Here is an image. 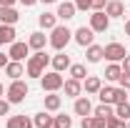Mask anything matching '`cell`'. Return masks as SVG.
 Here are the masks:
<instances>
[{
  "label": "cell",
  "instance_id": "15",
  "mask_svg": "<svg viewBox=\"0 0 130 128\" xmlns=\"http://www.w3.org/2000/svg\"><path fill=\"white\" fill-rule=\"evenodd\" d=\"M15 25H5V23H0V45H10V43H15Z\"/></svg>",
  "mask_w": 130,
  "mask_h": 128
},
{
  "label": "cell",
  "instance_id": "41",
  "mask_svg": "<svg viewBox=\"0 0 130 128\" xmlns=\"http://www.w3.org/2000/svg\"><path fill=\"white\" fill-rule=\"evenodd\" d=\"M15 3H18V0H0V5H8V8H13Z\"/></svg>",
  "mask_w": 130,
  "mask_h": 128
},
{
  "label": "cell",
  "instance_id": "43",
  "mask_svg": "<svg viewBox=\"0 0 130 128\" xmlns=\"http://www.w3.org/2000/svg\"><path fill=\"white\" fill-rule=\"evenodd\" d=\"M40 3H45V5H50V3H60V0H40Z\"/></svg>",
  "mask_w": 130,
  "mask_h": 128
},
{
  "label": "cell",
  "instance_id": "39",
  "mask_svg": "<svg viewBox=\"0 0 130 128\" xmlns=\"http://www.w3.org/2000/svg\"><path fill=\"white\" fill-rule=\"evenodd\" d=\"M18 3H23L25 8H30V5H35V3H40V0H18Z\"/></svg>",
  "mask_w": 130,
  "mask_h": 128
},
{
  "label": "cell",
  "instance_id": "26",
  "mask_svg": "<svg viewBox=\"0 0 130 128\" xmlns=\"http://www.w3.org/2000/svg\"><path fill=\"white\" fill-rule=\"evenodd\" d=\"M115 113V106H110V103H100L98 108H93V116H100V118H110Z\"/></svg>",
  "mask_w": 130,
  "mask_h": 128
},
{
  "label": "cell",
  "instance_id": "37",
  "mask_svg": "<svg viewBox=\"0 0 130 128\" xmlns=\"http://www.w3.org/2000/svg\"><path fill=\"white\" fill-rule=\"evenodd\" d=\"M120 65H123V73H130V55H125L120 60Z\"/></svg>",
  "mask_w": 130,
  "mask_h": 128
},
{
  "label": "cell",
  "instance_id": "35",
  "mask_svg": "<svg viewBox=\"0 0 130 128\" xmlns=\"http://www.w3.org/2000/svg\"><path fill=\"white\" fill-rule=\"evenodd\" d=\"M8 113H10V100L0 98V116H8Z\"/></svg>",
  "mask_w": 130,
  "mask_h": 128
},
{
  "label": "cell",
  "instance_id": "20",
  "mask_svg": "<svg viewBox=\"0 0 130 128\" xmlns=\"http://www.w3.org/2000/svg\"><path fill=\"white\" fill-rule=\"evenodd\" d=\"M60 106H63V96H58V93H48L45 96V111L48 113H58Z\"/></svg>",
  "mask_w": 130,
  "mask_h": 128
},
{
  "label": "cell",
  "instance_id": "1",
  "mask_svg": "<svg viewBox=\"0 0 130 128\" xmlns=\"http://www.w3.org/2000/svg\"><path fill=\"white\" fill-rule=\"evenodd\" d=\"M50 63V55L45 50H35L30 58H28V63H25V75L28 78H43V73H45V68Z\"/></svg>",
  "mask_w": 130,
  "mask_h": 128
},
{
  "label": "cell",
  "instance_id": "8",
  "mask_svg": "<svg viewBox=\"0 0 130 128\" xmlns=\"http://www.w3.org/2000/svg\"><path fill=\"white\" fill-rule=\"evenodd\" d=\"M93 38H95V30L88 25H83V28H78V30H73V40L78 43V45H83V48H88V45H93Z\"/></svg>",
  "mask_w": 130,
  "mask_h": 128
},
{
  "label": "cell",
  "instance_id": "29",
  "mask_svg": "<svg viewBox=\"0 0 130 128\" xmlns=\"http://www.w3.org/2000/svg\"><path fill=\"white\" fill-rule=\"evenodd\" d=\"M105 128H125V121L123 118H118V116H110V118H105Z\"/></svg>",
  "mask_w": 130,
  "mask_h": 128
},
{
  "label": "cell",
  "instance_id": "2",
  "mask_svg": "<svg viewBox=\"0 0 130 128\" xmlns=\"http://www.w3.org/2000/svg\"><path fill=\"white\" fill-rule=\"evenodd\" d=\"M73 40V30L68 28V25H55L53 30H50V38H48V43H50V48H55V50H65V45Z\"/></svg>",
  "mask_w": 130,
  "mask_h": 128
},
{
  "label": "cell",
  "instance_id": "3",
  "mask_svg": "<svg viewBox=\"0 0 130 128\" xmlns=\"http://www.w3.org/2000/svg\"><path fill=\"white\" fill-rule=\"evenodd\" d=\"M28 93H30L28 83H25L23 78H18V80H10V85H8V91H5V98L10 100V106H18V103L25 100Z\"/></svg>",
  "mask_w": 130,
  "mask_h": 128
},
{
  "label": "cell",
  "instance_id": "36",
  "mask_svg": "<svg viewBox=\"0 0 130 128\" xmlns=\"http://www.w3.org/2000/svg\"><path fill=\"white\" fill-rule=\"evenodd\" d=\"M108 0H93V10H105Z\"/></svg>",
  "mask_w": 130,
  "mask_h": 128
},
{
  "label": "cell",
  "instance_id": "30",
  "mask_svg": "<svg viewBox=\"0 0 130 128\" xmlns=\"http://www.w3.org/2000/svg\"><path fill=\"white\" fill-rule=\"evenodd\" d=\"M55 121H58V126H60V128H73V118H70V116H65V113H58V116H55Z\"/></svg>",
  "mask_w": 130,
  "mask_h": 128
},
{
  "label": "cell",
  "instance_id": "38",
  "mask_svg": "<svg viewBox=\"0 0 130 128\" xmlns=\"http://www.w3.org/2000/svg\"><path fill=\"white\" fill-rule=\"evenodd\" d=\"M8 60H10V58H8L5 53H0V68H5V65H8Z\"/></svg>",
  "mask_w": 130,
  "mask_h": 128
},
{
  "label": "cell",
  "instance_id": "9",
  "mask_svg": "<svg viewBox=\"0 0 130 128\" xmlns=\"http://www.w3.org/2000/svg\"><path fill=\"white\" fill-rule=\"evenodd\" d=\"M73 113H75V116H90V113H93V103H90V98L88 96H78L75 98V103H73Z\"/></svg>",
  "mask_w": 130,
  "mask_h": 128
},
{
  "label": "cell",
  "instance_id": "23",
  "mask_svg": "<svg viewBox=\"0 0 130 128\" xmlns=\"http://www.w3.org/2000/svg\"><path fill=\"white\" fill-rule=\"evenodd\" d=\"M98 96H100V103H110V106H115V88H113V85H103V88L98 91Z\"/></svg>",
  "mask_w": 130,
  "mask_h": 128
},
{
  "label": "cell",
  "instance_id": "25",
  "mask_svg": "<svg viewBox=\"0 0 130 128\" xmlns=\"http://www.w3.org/2000/svg\"><path fill=\"white\" fill-rule=\"evenodd\" d=\"M123 75V65L120 63H110L108 68H105V80H110V83H115V80Z\"/></svg>",
  "mask_w": 130,
  "mask_h": 128
},
{
  "label": "cell",
  "instance_id": "11",
  "mask_svg": "<svg viewBox=\"0 0 130 128\" xmlns=\"http://www.w3.org/2000/svg\"><path fill=\"white\" fill-rule=\"evenodd\" d=\"M63 91H65V96H68V98H78V96H83V80L68 78V80L63 83Z\"/></svg>",
  "mask_w": 130,
  "mask_h": 128
},
{
  "label": "cell",
  "instance_id": "17",
  "mask_svg": "<svg viewBox=\"0 0 130 128\" xmlns=\"http://www.w3.org/2000/svg\"><path fill=\"white\" fill-rule=\"evenodd\" d=\"M105 13H108V18H123L125 15V5H123L120 0H108Z\"/></svg>",
  "mask_w": 130,
  "mask_h": 128
},
{
  "label": "cell",
  "instance_id": "31",
  "mask_svg": "<svg viewBox=\"0 0 130 128\" xmlns=\"http://www.w3.org/2000/svg\"><path fill=\"white\" fill-rule=\"evenodd\" d=\"M125 100H130V96H128V91H125V88H120V85H118V88H115V106H118V103H125Z\"/></svg>",
  "mask_w": 130,
  "mask_h": 128
},
{
  "label": "cell",
  "instance_id": "7",
  "mask_svg": "<svg viewBox=\"0 0 130 128\" xmlns=\"http://www.w3.org/2000/svg\"><path fill=\"white\" fill-rule=\"evenodd\" d=\"M30 55V45L28 43H20V40H15V43H10V48H8V58L10 60H25Z\"/></svg>",
  "mask_w": 130,
  "mask_h": 128
},
{
  "label": "cell",
  "instance_id": "33",
  "mask_svg": "<svg viewBox=\"0 0 130 128\" xmlns=\"http://www.w3.org/2000/svg\"><path fill=\"white\" fill-rule=\"evenodd\" d=\"M73 3H75V8L83 10V13L85 10H93V0H73Z\"/></svg>",
  "mask_w": 130,
  "mask_h": 128
},
{
  "label": "cell",
  "instance_id": "24",
  "mask_svg": "<svg viewBox=\"0 0 130 128\" xmlns=\"http://www.w3.org/2000/svg\"><path fill=\"white\" fill-rule=\"evenodd\" d=\"M68 70H70V78H75V80H85L88 75H90V73H88V68H85L83 63H73Z\"/></svg>",
  "mask_w": 130,
  "mask_h": 128
},
{
  "label": "cell",
  "instance_id": "5",
  "mask_svg": "<svg viewBox=\"0 0 130 128\" xmlns=\"http://www.w3.org/2000/svg\"><path fill=\"white\" fill-rule=\"evenodd\" d=\"M103 50H105V60H108V63H120V60L128 55V50H125L123 43H108Z\"/></svg>",
  "mask_w": 130,
  "mask_h": 128
},
{
  "label": "cell",
  "instance_id": "14",
  "mask_svg": "<svg viewBox=\"0 0 130 128\" xmlns=\"http://www.w3.org/2000/svg\"><path fill=\"white\" fill-rule=\"evenodd\" d=\"M20 15H18L15 8H8V5H0V23H5V25H15Z\"/></svg>",
  "mask_w": 130,
  "mask_h": 128
},
{
  "label": "cell",
  "instance_id": "34",
  "mask_svg": "<svg viewBox=\"0 0 130 128\" xmlns=\"http://www.w3.org/2000/svg\"><path fill=\"white\" fill-rule=\"evenodd\" d=\"M118 85L125 88V91H130V73H123V75L118 78Z\"/></svg>",
  "mask_w": 130,
  "mask_h": 128
},
{
  "label": "cell",
  "instance_id": "44",
  "mask_svg": "<svg viewBox=\"0 0 130 128\" xmlns=\"http://www.w3.org/2000/svg\"><path fill=\"white\" fill-rule=\"evenodd\" d=\"M3 93H5V85H3V83H0V98H3Z\"/></svg>",
  "mask_w": 130,
  "mask_h": 128
},
{
  "label": "cell",
  "instance_id": "12",
  "mask_svg": "<svg viewBox=\"0 0 130 128\" xmlns=\"http://www.w3.org/2000/svg\"><path fill=\"white\" fill-rule=\"evenodd\" d=\"M5 75L10 80H18L25 75V65L20 63V60H8V65H5Z\"/></svg>",
  "mask_w": 130,
  "mask_h": 128
},
{
  "label": "cell",
  "instance_id": "32",
  "mask_svg": "<svg viewBox=\"0 0 130 128\" xmlns=\"http://www.w3.org/2000/svg\"><path fill=\"white\" fill-rule=\"evenodd\" d=\"M88 128H105V118H100V116H93V113H90V123H88Z\"/></svg>",
  "mask_w": 130,
  "mask_h": 128
},
{
  "label": "cell",
  "instance_id": "4",
  "mask_svg": "<svg viewBox=\"0 0 130 128\" xmlns=\"http://www.w3.org/2000/svg\"><path fill=\"white\" fill-rule=\"evenodd\" d=\"M65 78L58 73V70H50V73H43V78H40V88L45 91V93H58L60 88H63Z\"/></svg>",
  "mask_w": 130,
  "mask_h": 128
},
{
  "label": "cell",
  "instance_id": "45",
  "mask_svg": "<svg viewBox=\"0 0 130 128\" xmlns=\"http://www.w3.org/2000/svg\"><path fill=\"white\" fill-rule=\"evenodd\" d=\"M125 128H130V121H125Z\"/></svg>",
  "mask_w": 130,
  "mask_h": 128
},
{
  "label": "cell",
  "instance_id": "27",
  "mask_svg": "<svg viewBox=\"0 0 130 128\" xmlns=\"http://www.w3.org/2000/svg\"><path fill=\"white\" fill-rule=\"evenodd\" d=\"M50 118H53V116H48V111L35 113V116H32V126H35V128H45L50 123Z\"/></svg>",
  "mask_w": 130,
  "mask_h": 128
},
{
  "label": "cell",
  "instance_id": "10",
  "mask_svg": "<svg viewBox=\"0 0 130 128\" xmlns=\"http://www.w3.org/2000/svg\"><path fill=\"white\" fill-rule=\"evenodd\" d=\"M28 45H30V50H45V45H48V35H45L43 30L30 33V38H28Z\"/></svg>",
  "mask_w": 130,
  "mask_h": 128
},
{
  "label": "cell",
  "instance_id": "28",
  "mask_svg": "<svg viewBox=\"0 0 130 128\" xmlns=\"http://www.w3.org/2000/svg\"><path fill=\"white\" fill-rule=\"evenodd\" d=\"M115 116H118V118H123V121H130V100L118 103V106H115Z\"/></svg>",
  "mask_w": 130,
  "mask_h": 128
},
{
  "label": "cell",
  "instance_id": "40",
  "mask_svg": "<svg viewBox=\"0 0 130 128\" xmlns=\"http://www.w3.org/2000/svg\"><path fill=\"white\" fill-rule=\"evenodd\" d=\"M45 128H60V126H58V121H55V116L50 118V123H48V126H45Z\"/></svg>",
  "mask_w": 130,
  "mask_h": 128
},
{
  "label": "cell",
  "instance_id": "16",
  "mask_svg": "<svg viewBox=\"0 0 130 128\" xmlns=\"http://www.w3.org/2000/svg\"><path fill=\"white\" fill-rule=\"evenodd\" d=\"M105 58V50H103V45H88V50H85V60L88 63H100Z\"/></svg>",
  "mask_w": 130,
  "mask_h": 128
},
{
  "label": "cell",
  "instance_id": "13",
  "mask_svg": "<svg viewBox=\"0 0 130 128\" xmlns=\"http://www.w3.org/2000/svg\"><path fill=\"white\" fill-rule=\"evenodd\" d=\"M50 63H53V70H58V73H63V70H68L70 68V55H65L63 50H58V55H53L50 58Z\"/></svg>",
  "mask_w": 130,
  "mask_h": 128
},
{
  "label": "cell",
  "instance_id": "22",
  "mask_svg": "<svg viewBox=\"0 0 130 128\" xmlns=\"http://www.w3.org/2000/svg\"><path fill=\"white\" fill-rule=\"evenodd\" d=\"M38 23H40L43 30H53L58 25V15L55 13H43V15H38Z\"/></svg>",
  "mask_w": 130,
  "mask_h": 128
},
{
  "label": "cell",
  "instance_id": "19",
  "mask_svg": "<svg viewBox=\"0 0 130 128\" xmlns=\"http://www.w3.org/2000/svg\"><path fill=\"white\" fill-rule=\"evenodd\" d=\"M75 10H78V8H75V3H60L55 15L60 18V20H65V23H68L70 18H75Z\"/></svg>",
  "mask_w": 130,
  "mask_h": 128
},
{
  "label": "cell",
  "instance_id": "21",
  "mask_svg": "<svg viewBox=\"0 0 130 128\" xmlns=\"http://www.w3.org/2000/svg\"><path fill=\"white\" fill-rule=\"evenodd\" d=\"M5 126L8 128H32V118H28V116H10Z\"/></svg>",
  "mask_w": 130,
  "mask_h": 128
},
{
  "label": "cell",
  "instance_id": "18",
  "mask_svg": "<svg viewBox=\"0 0 130 128\" xmlns=\"http://www.w3.org/2000/svg\"><path fill=\"white\" fill-rule=\"evenodd\" d=\"M100 88H103V80L98 78V75H88V78L83 80V91H85V93H90V96H95Z\"/></svg>",
  "mask_w": 130,
  "mask_h": 128
},
{
  "label": "cell",
  "instance_id": "42",
  "mask_svg": "<svg viewBox=\"0 0 130 128\" xmlns=\"http://www.w3.org/2000/svg\"><path fill=\"white\" fill-rule=\"evenodd\" d=\"M125 35H130V20L125 23Z\"/></svg>",
  "mask_w": 130,
  "mask_h": 128
},
{
  "label": "cell",
  "instance_id": "6",
  "mask_svg": "<svg viewBox=\"0 0 130 128\" xmlns=\"http://www.w3.org/2000/svg\"><path fill=\"white\" fill-rule=\"evenodd\" d=\"M90 28L95 33H105L110 28V18L105 10H93V15H90Z\"/></svg>",
  "mask_w": 130,
  "mask_h": 128
}]
</instances>
